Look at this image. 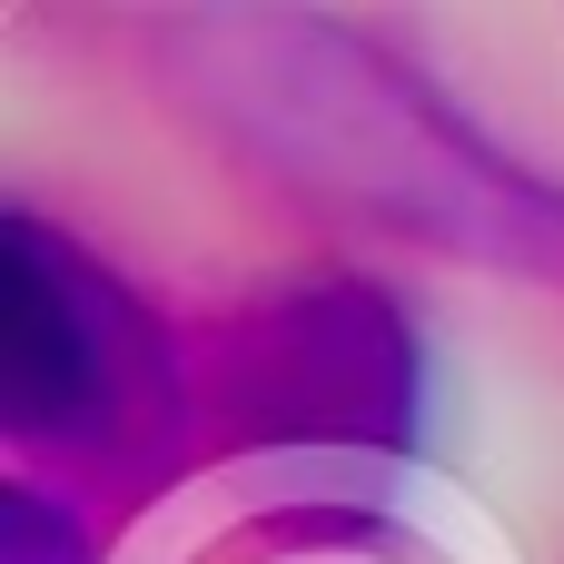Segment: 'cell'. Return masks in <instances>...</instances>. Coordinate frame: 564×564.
I'll return each instance as SVG.
<instances>
[{"instance_id":"cell-3","label":"cell","mask_w":564,"mask_h":564,"mask_svg":"<svg viewBox=\"0 0 564 564\" xmlns=\"http://www.w3.org/2000/svg\"><path fill=\"white\" fill-rule=\"evenodd\" d=\"M426 357L377 278L268 288L218 337V426L248 456H406Z\"/></svg>"},{"instance_id":"cell-4","label":"cell","mask_w":564,"mask_h":564,"mask_svg":"<svg viewBox=\"0 0 564 564\" xmlns=\"http://www.w3.org/2000/svg\"><path fill=\"white\" fill-rule=\"evenodd\" d=\"M0 564H99V555L69 506H50L40 486H0Z\"/></svg>"},{"instance_id":"cell-1","label":"cell","mask_w":564,"mask_h":564,"mask_svg":"<svg viewBox=\"0 0 564 564\" xmlns=\"http://www.w3.org/2000/svg\"><path fill=\"white\" fill-rule=\"evenodd\" d=\"M159 69L278 178L327 188L426 248L564 288V188L516 169L377 40L297 10H178L159 30Z\"/></svg>"},{"instance_id":"cell-2","label":"cell","mask_w":564,"mask_h":564,"mask_svg":"<svg viewBox=\"0 0 564 564\" xmlns=\"http://www.w3.org/2000/svg\"><path fill=\"white\" fill-rule=\"evenodd\" d=\"M0 416L59 456H149L178 416L159 317L30 208L0 218Z\"/></svg>"}]
</instances>
